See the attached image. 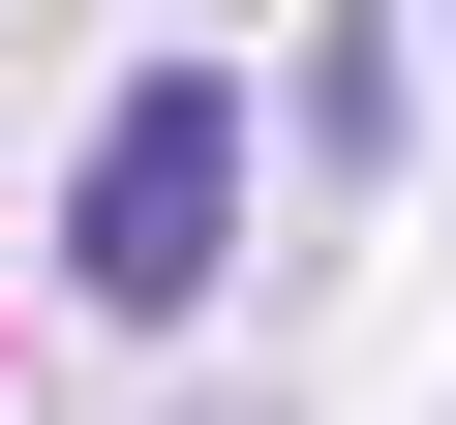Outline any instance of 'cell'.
Segmentation results:
<instances>
[{
    "label": "cell",
    "instance_id": "obj_1",
    "mask_svg": "<svg viewBox=\"0 0 456 425\" xmlns=\"http://www.w3.org/2000/svg\"><path fill=\"white\" fill-rule=\"evenodd\" d=\"M61 274H92L122 334L244 274V92H122V122H92V212H61Z\"/></svg>",
    "mask_w": 456,
    "mask_h": 425
},
{
    "label": "cell",
    "instance_id": "obj_2",
    "mask_svg": "<svg viewBox=\"0 0 456 425\" xmlns=\"http://www.w3.org/2000/svg\"><path fill=\"white\" fill-rule=\"evenodd\" d=\"M213 31H244V0H213Z\"/></svg>",
    "mask_w": 456,
    "mask_h": 425
}]
</instances>
